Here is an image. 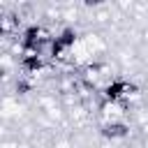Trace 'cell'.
Masks as SVG:
<instances>
[{
	"label": "cell",
	"instance_id": "6da1fadb",
	"mask_svg": "<svg viewBox=\"0 0 148 148\" xmlns=\"http://www.w3.org/2000/svg\"><path fill=\"white\" fill-rule=\"evenodd\" d=\"M49 44V39L44 37V30L37 23H30L23 28L21 32V49L25 53H42V46Z\"/></svg>",
	"mask_w": 148,
	"mask_h": 148
},
{
	"label": "cell",
	"instance_id": "7a4b0ae2",
	"mask_svg": "<svg viewBox=\"0 0 148 148\" xmlns=\"http://www.w3.org/2000/svg\"><path fill=\"white\" fill-rule=\"evenodd\" d=\"M76 39H79V32H76L74 28H62L56 37L49 39V56L60 58L65 51H69V49L76 44Z\"/></svg>",
	"mask_w": 148,
	"mask_h": 148
},
{
	"label": "cell",
	"instance_id": "3957f363",
	"mask_svg": "<svg viewBox=\"0 0 148 148\" xmlns=\"http://www.w3.org/2000/svg\"><path fill=\"white\" fill-rule=\"evenodd\" d=\"M130 90H134L132 83H127L125 79H113V81H109V83L104 86L102 95H104L106 102H118V99H123Z\"/></svg>",
	"mask_w": 148,
	"mask_h": 148
},
{
	"label": "cell",
	"instance_id": "277c9868",
	"mask_svg": "<svg viewBox=\"0 0 148 148\" xmlns=\"http://www.w3.org/2000/svg\"><path fill=\"white\" fill-rule=\"evenodd\" d=\"M99 132H102L104 139L118 141V139H125V136L130 134V127H127V123H123V120H109V123H104V125L99 127Z\"/></svg>",
	"mask_w": 148,
	"mask_h": 148
},
{
	"label": "cell",
	"instance_id": "5b68a950",
	"mask_svg": "<svg viewBox=\"0 0 148 148\" xmlns=\"http://www.w3.org/2000/svg\"><path fill=\"white\" fill-rule=\"evenodd\" d=\"M21 69L28 74H37L44 69V56L42 53H23L21 58Z\"/></svg>",
	"mask_w": 148,
	"mask_h": 148
},
{
	"label": "cell",
	"instance_id": "8992f818",
	"mask_svg": "<svg viewBox=\"0 0 148 148\" xmlns=\"http://www.w3.org/2000/svg\"><path fill=\"white\" fill-rule=\"evenodd\" d=\"M28 90H30V83L23 81V79H18V81H16V92H18V95H25Z\"/></svg>",
	"mask_w": 148,
	"mask_h": 148
}]
</instances>
